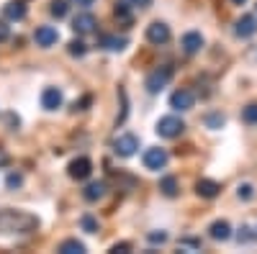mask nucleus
Listing matches in <instances>:
<instances>
[{
    "mask_svg": "<svg viewBox=\"0 0 257 254\" xmlns=\"http://www.w3.org/2000/svg\"><path fill=\"white\" fill-rule=\"evenodd\" d=\"M52 8V16L54 18H64V16H67V11H70V3H67V0H52V3H49Z\"/></svg>",
    "mask_w": 257,
    "mask_h": 254,
    "instance_id": "21",
    "label": "nucleus"
},
{
    "mask_svg": "<svg viewBox=\"0 0 257 254\" xmlns=\"http://www.w3.org/2000/svg\"><path fill=\"white\" fill-rule=\"evenodd\" d=\"M196 193L201 198H216L221 193V185L219 182H213V180H198L196 182Z\"/></svg>",
    "mask_w": 257,
    "mask_h": 254,
    "instance_id": "16",
    "label": "nucleus"
},
{
    "mask_svg": "<svg viewBox=\"0 0 257 254\" xmlns=\"http://www.w3.org/2000/svg\"><path fill=\"white\" fill-rule=\"evenodd\" d=\"M67 52L72 57H85V54H88V47H85V41L75 39V41H70V44H67Z\"/></svg>",
    "mask_w": 257,
    "mask_h": 254,
    "instance_id": "22",
    "label": "nucleus"
},
{
    "mask_svg": "<svg viewBox=\"0 0 257 254\" xmlns=\"http://www.w3.org/2000/svg\"><path fill=\"white\" fill-rule=\"evenodd\" d=\"M139 149V139L134 134H121L116 141H113V152L118 157H134Z\"/></svg>",
    "mask_w": 257,
    "mask_h": 254,
    "instance_id": "4",
    "label": "nucleus"
},
{
    "mask_svg": "<svg viewBox=\"0 0 257 254\" xmlns=\"http://www.w3.org/2000/svg\"><path fill=\"white\" fill-rule=\"evenodd\" d=\"M3 13H6L8 21H24L26 18V3L24 0H11V3L3 8Z\"/></svg>",
    "mask_w": 257,
    "mask_h": 254,
    "instance_id": "15",
    "label": "nucleus"
},
{
    "mask_svg": "<svg viewBox=\"0 0 257 254\" xmlns=\"http://www.w3.org/2000/svg\"><path fill=\"white\" fill-rule=\"evenodd\" d=\"M183 131H185V123H183L180 116H165V118H160V123H157V134H160L162 139H175V136H180Z\"/></svg>",
    "mask_w": 257,
    "mask_h": 254,
    "instance_id": "3",
    "label": "nucleus"
},
{
    "mask_svg": "<svg viewBox=\"0 0 257 254\" xmlns=\"http://www.w3.org/2000/svg\"><path fill=\"white\" fill-rule=\"evenodd\" d=\"M82 251H85V244L77 239H67L59 244V254H82Z\"/></svg>",
    "mask_w": 257,
    "mask_h": 254,
    "instance_id": "19",
    "label": "nucleus"
},
{
    "mask_svg": "<svg viewBox=\"0 0 257 254\" xmlns=\"http://www.w3.org/2000/svg\"><path fill=\"white\" fill-rule=\"evenodd\" d=\"M6 185H8L11 190L21 187V185H24V175H21V172H11V175H8V180H6Z\"/></svg>",
    "mask_w": 257,
    "mask_h": 254,
    "instance_id": "26",
    "label": "nucleus"
},
{
    "mask_svg": "<svg viewBox=\"0 0 257 254\" xmlns=\"http://www.w3.org/2000/svg\"><path fill=\"white\" fill-rule=\"evenodd\" d=\"M128 249H132V244H116L113 246V251H128Z\"/></svg>",
    "mask_w": 257,
    "mask_h": 254,
    "instance_id": "33",
    "label": "nucleus"
},
{
    "mask_svg": "<svg viewBox=\"0 0 257 254\" xmlns=\"http://www.w3.org/2000/svg\"><path fill=\"white\" fill-rule=\"evenodd\" d=\"M77 6H85V8H88V6H93V0H77Z\"/></svg>",
    "mask_w": 257,
    "mask_h": 254,
    "instance_id": "34",
    "label": "nucleus"
},
{
    "mask_svg": "<svg viewBox=\"0 0 257 254\" xmlns=\"http://www.w3.org/2000/svg\"><path fill=\"white\" fill-rule=\"evenodd\" d=\"M234 34H237L239 39H249L257 34V18L254 16H242L237 24H234Z\"/></svg>",
    "mask_w": 257,
    "mask_h": 254,
    "instance_id": "13",
    "label": "nucleus"
},
{
    "mask_svg": "<svg viewBox=\"0 0 257 254\" xmlns=\"http://www.w3.org/2000/svg\"><path fill=\"white\" fill-rule=\"evenodd\" d=\"M147 41L149 44H167L170 41V26L162 24V21H155V24H149L147 26Z\"/></svg>",
    "mask_w": 257,
    "mask_h": 254,
    "instance_id": "7",
    "label": "nucleus"
},
{
    "mask_svg": "<svg viewBox=\"0 0 257 254\" xmlns=\"http://www.w3.org/2000/svg\"><path fill=\"white\" fill-rule=\"evenodd\" d=\"M237 195H239L242 200H249V198L254 195V187H252V185H239V190H237Z\"/></svg>",
    "mask_w": 257,
    "mask_h": 254,
    "instance_id": "29",
    "label": "nucleus"
},
{
    "mask_svg": "<svg viewBox=\"0 0 257 254\" xmlns=\"http://www.w3.org/2000/svg\"><path fill=\"white\" fill-rule=\"evenodd\" d=\"M90 103H93V98H90V95H85L82 100H75V105H72V111H85V108H88Z\"/></svg>",
    "mask_w": 257,
    "mask_h": 254,
    "instance_id": "31",
    "label": "nucleus"
},
{
    "mask_svg": "<svg viewBox=\"0 0 257 254\" xmlns=\"http://www.w3.org/2000/svg\"><path fill=\"white\" fill-rule=\"evenodd\" d=\"M231 3H234V6H244V3H247V0H231Z\"/></svg>",
    "mask_w": 257,
    "mask_h": 254,
    "instance_id": "35",
    "label": "nucleus"
},
{
    "mask_svg": "<svg viewBox=\"0 0 257 254\" xmlns=\"http://www.w3.org/2000/svg\"><path fill=\"white\" fill-rule=\"evenodd\" d=\"M160 190H162V195L175 198V195H178V180H175V177H162V180H160Z\"/></svg>",
    "mask_w": 257,
    "mask_h": 254,
    "instance_id": "20",
    "label": "nucleus"
},
{
    "mask_svg": "<svg viewBox=\"0 0 257 254\" xmlns=\"http://www.w3.org/2000/svg\"><path fill=\"white\" fill-rule=\"evenodd\" d=\"M147 239H149V244H165L167 241V234H165V231H152Z\"/></svg>",
    "mask_w": 257,
    "mask_h": 254,
    "instance_id": "28",
    "label": "nucleus"
},
{
    "mask_svg": "<svg viewBox=\"0 0 257 254\" xmlns=\"http://www.w3.org/2000/svg\"><path fill=\"white\" fill-rule=\"evenodd\" d=\"M126 36H103L100 39V47H105L108 52H123L126 49Z\"/></svg>",
    "mask_w": 257,
    "mask_h": 254,
    "instance_id": "18",
    "label": "nucleus"
},
{
    "mask_svg": "<svg viewBox=\"0 0 257 254\" xmlns=\"http://www.w3.org/2000/svg\"><path fill=\"white\" fill-rule=\"evenodd\" d=\"M121 3H126L128 8H149L152 0H121Z\"/></svg>",
    "mask_w": 257,
    "mask_h": 254,
    "instance_id": "30",
    "label": "nucleus"
},
{
    "mask_svg": "<svg viewBox=\"0 0 257 254\" xmlns=\"http://www.w3.org/2000/svg\"><path fill=\"white\" fill-rule=\"evenodd\" d=\"M242 121L244 123H257V103H249L247 108H242Z\"/></svg>",
    "mask_w": 257,
    "mask_h": 254,
    "instance_id": "23",
    "label": "nucleus"
},
{
    "mask_svg": "<svg viewBox=\"0 0 257 254\" xmlns=\"http://www.w3.org/2000/svg\"><path fill=\"white\" fill-rule=\"evenodd\" d=\"M80 226H82V231H88V234H95V231H98V221L93 216H82Z\"/></svg>",
    "mask_w": 257,
    "mask_h": 254,
    "instance_id": "24",
    "label": "nucleus"
},
{
    "mask_svg": "<svg viewBox=\"0 0 257 254\" xmlns=\"http://www.w3.org/2000/svg\"><path fill=\"white\" fill-rule=\"evenodd\" d=\"M39 228V218L29 210H13V208H3L0 210V234H31Z\"/></svg>",
    "mask_w": 257,
    "mask_h": 254,
    "instance_id": "1",
    "label": "nucleus"
},
{
    "mask_svg": "<svg viewBox=\"0 0 257 254\" xmlns=\"http://www.w3.org/2000/svg\"><path fill=\"white\" fill-rule=\"evenodd\" d=\"M208 236L216 239V241H226V239L231 236V226H229L226 221H213V223L208 226Z\"/></svg>",
    "mask_w": 257,
    "mask_h": 254,
    "instance_id": "17",
    "label": "nucleus"
},
{
    "mask_svg": "<svg viewBox=\"0 0 257 254\" xmlns=\"http://www.w3.org/2000/svg\"><path fill=\"white\" fill-rule=\"evenodd\" d=\"M8 36H11V29H8L6 24H0V41H6Z\"/></svg>",
    "mask_w": 257,
    "mask_h": 254,
    "instance_id": "32",
    "label": "nucleus"
},
{
    "mask_svg": "<svg viewBox=\"0 0 257 254\" xmlns=\"http://www.w3.org/2000/svg\"><path fill=\"white\" fill-rule=\"evenodd\" d=\"M180 47H183L185 54H198V52L203 49V36H201L198 31H188V34H183V39H180Z\"/></svg>",
    "mask_w": 257,
    "mask_h": 254,
    "instance_id": "12",
    "label": "nucleus"
},
{
    "mask_svg": "<svg viewBox=\"0 0 257 254\" xmlns=\"http://www.w3.org/2000/svg\"><path fill=\"white\" fill-rule=\"evenodd\" d=\"M193 103H196V95H193V90H188V88H180V90H175L173 95H170V108L173 111H190Z\"/></svg>",
    "mask_w": 257,
    "mask_h": 254,
    "instance_id": "5",
    "label": "nucleus"
},
{
    "mask_svg": "<svg viewBox=\"0 0 257 254\" xmlns=\"http://www.w3.org/2000/svg\"><path fill=\"white\" fill-rule=\"evenodd\" d=\"M95 26H98V21H95L93 13H80V16H75V21H72V31H75V34H93Z\"/></svg>",
    "mask_w": 257,
    "mask_h": 254,
    "instance_id": "11",
    "label": "nucleus"
},
{
    "mask_svg": "<svg viewBox=\"0 0 257 254\" xmlns=\"http://www.w3.org/2000/svg\"><path fill=\"white\" fill-rule=\"evenodd\" d=\"M105 190H108V185H105L103 180H98V182H90L88 187L82 190V198L88 200V203H95V200H100V198L105 195Z\"/></svg>",
    "mask_w": 257,
    "mask_h": 254,
    "instance_id": "14",
    "label": "nucleus"
},
{
    "mask_svg": "<svg viewBox=\"0 0 257 254\" xmlns=\"http://www.w3.org/2000/svg\"><path fill=\"white\" fill-rule=\"evenodd\" d=\"M34 41H36L41 49H49V47H54L57 41H59V34H57L54 26H39L34 31Z\"/></svg>",
    "mask_w": 257,
    "mask_h": 254,
    "instance_id": "9",
    "label": "nucleus"
},
{
    "mask_svg": "<svg viewBox=\"0 0 257 254\" xmlns=\"http://www.w3.org/2000/svg\"><path fill=\"white\" fill-rule=\"evenodd\" d=\"M170 80H173V67L165 65V67H160V70H155V72H149V75H147L144 88H147V93L157 95L162 88H167V82H170Z\"/></svg>",
    "mask_w": 257,
    "mask_h": 254,
    "instance_id": "2",
    "label": "nucleus"
},
{
    "mask_svg": "<svg viewBox=\"0 0 257 254\" xmlns=\"http://www.w3.org/2000/svg\"><path fill=\"white\" fill-rule=\"evenodd\" d=\"M62 90L59 88H44V93H41V108L44 111H57L62 108Z\"/></svg>",
    "mask_w": 257,
    "mask_h": 254,
    "instance_id": "10",
    "label": "nucleus"
},
{
    "mask_svg": "<svg viewBox=\"0 0 257 254\" xmlns=\"http://www.w3.org/2000/svg\"><path fill=\"white\" fill-rule=\"evenodd\" d=\"M206 126H208V129H221V126H224V116H221V113L206 116Z\"/></svg>",
    "mask_w": 257,
    "mask_h": 254,
    "instance_id": "25",
    "label": "nucleus"
},
{
    "mask_svg": "<svg viewBox=\"0 0 257 254\" xmlns=\"http://www.w3.org/2000/svg\"><path fill=\"white\" fill-rule=\"evenodd\" d=\"M90 172H93V162H90L88 157H77V159H72L70 167H67V175H70L72 180H88Z\"/></svg>",
    "mask_w": 257,
    "mask_h": 254,
    "instance_id": "6",
    "label": "nucleus"
},
{
    "mask_svg": "<svg viewBox=\"0 0 257 254\" xmlns=\"http://www.w3.org/2000/svg\"><path fill=\"white\" fill-rule=\"evenodd\" d=\"M144 167L147 169H152V172H157V169H162L165 164H167V152L165 149H160V146H152V149H147L144 152Z\"/></svg>",
    "mask_w": 257,
    "mask_h": 254,
    "instance_id": "8",
    "label": "nucleus"
},
{
    "mask_svg": "<svg viewBox=\"0 0 257 254\" xmlns=\"http://www.w3.org/2000/svg\"><path fill=\"white\" fill-rule=\"evenodd\" d=\"M252 239H254L252 228H249V226H242V228H239V236H237V241H239V244H249Z\"/></svg>",
    "mask_w": 257,
    "mask_h": 254,
    "instance_id": "27",
    "label": "nucleus"
}]
</instances>
